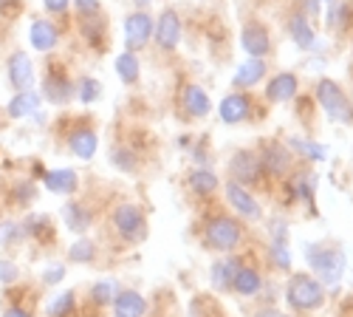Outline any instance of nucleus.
<instances>
[{"label": "nucleus", "instance_id": "1", "mask_svg": "<svg viewBox=\"0 0 353 317\" xmlns=\"http://www.w3.org/2000/svg\"><path fill=\"white\" fill-rule=\"evenodd\" d=\"M40 97L48 105H68L77 97V82H74L71 71L65 68V63H60V60L46 63L43 79H40Z\"/></svg>", "mask_w": 353, "mask_h": 317}, {"label": "nucleus", "instance_id": "2", "mask_svg": "<svg viewBox=\"0 0 353 317\" xmlns=\"http://www.w3.org/2000/svg\"><path fill=\"white\" fill-rule=\"evenodd\" d=\"M110 227L125 244H141L147 238V215L133 201H122L110 213Z\"/></svg>", "mask_w": 353, "mask_h": 317}, {"label": "nucleus", "instance_id": "3", "mask_svg": "<svg viewBox=\"0 0 353 317\" xmlns=\"http://www.w3.org/2000/svg\"><path fill=\"white\" fill-rule=\"evenodd\" d=\"M241 238H243L241 224L229 215H212L207 227H203V244L215 252H232L241 244Z\"/></svg>", "mask_w": 353, "mask_h": 317}, {"label": "nucleus", "instance_id": "4", "mask_svg": "<svg viewBox=\"0 0 353 317\" xmlns=\"http://www.w3.org/2000/svg\"><path fill=\"white\" fill-rule=\"evenodd\" d=\"M285 300L297 311H311L325 303V289L311 275H291L285 286Z\"/></svg>", "mask_w": 353, "mask_h": 317}, {"label": "nucleus", "instance_id": "5", "mask_svg": "<svg viewBox=\"0 0 353 317\" xmlns=\"http://www.w3.org/2000/svg\"><path fill=\"white\" fill-rule=\"evenodd\" d=\"M316 99H319L322 108H325L331 122H353V105H350V99L345 97V91L334 79H319Z\"/></svg>", "mask_w": 353, "mask_h": 317}, {"label": "nucleus", "instance_id": "6", "mask_svg": "<svg viewBox=\"0 0 353 317\" xmlns=\"http://www.w3.org/2000/svg\"><path fill=\"white\" fill-rule=\"evenodd\" d=\"M40 190L34 179H14V182H0V207L6 210H32Z\"/></svg>", "mask_w": 353, "mask_h": 317}, {"label": "nucleus", "instance_id": "7", "mask_svg": "<svg viewBox=\"0 0 353 317\" xmlns=\"http://www.w3.org/2000/svg\"><path fill=\"white\" fill-rule=\"evenodd\" d=\"M34 63L23 48H14L9 57H6V79L12 85V91H32L34 85Z\"/></svg>", "mask_w": 353, "mask_h": 317}, {"label": "nucleus", "instance_id": "8", "mask_svg": "<svg viewBox=\"0 0 353 317\" xmlns=\"http://www.w3.org/2000/svg\"><path fill=\"white\" fill-rule=\"evenodd\" d=\"M23 229V241L37 244V247H51L57 241V229H54V218L48 213H26L20 221Z\"/></svg>", "mask_w": 353, "mask_h": 317}, {"label": "nucleus", "instance_id": "9", "mask_svg": "<svg viewBox=\"0 0 353 317\" xmlns=\"http://www.w3.org/2000/svg\"><path fill=\"white\" fill-rule=\"evenodd\" d=\"M65 142H68V151L82 162H91L97 156V148H99L97 131L88 125V119H79L77 125H71L65 133Z\"/></svg>", "mask_w": 353, "mask_h": 317}, {"label": "nucleus", "instance_id": "10", "mask_svg": "<svg viewBox=\"0 0 353 317\" xmlns=\"http://www.w3.org/2000/svg\"><path fill=\"white\" fill-rule=\"evenodd\" d=\"M308 261L314 267V272H319V278L325 283H336L345 272V255L339 249H325V247H314L308 252Z\"/></svg>", "mask_w": 353, "mask_h": 317}, {"label": "nucleus", "instance_id": "11", "mask_svg": "<svg viewBox=\"0 0 353 317\" xmlns=\"http://www.w3.org/2000/svg\"><path fill=\"white\" fill-rule=\"evenodd\" d=\"M229 173H232V182H238L241 187L246 184H260L263 182V164H260V156L252 153V151H238L229 162Z\"/></svg>", "mask_w": 353, "mask_h": 317}, {"label": "nucleus", "instance_id": "12", "mask_svg": "<svg viewBox=\"0 0 353 317\" xmlns=\"http://www.w3.org/2000/svg\"><path fill=\"white\" fill-rule=\"evenodd\" d=\"M153 26H156V20L147 15V12L128 15V20H125V46H128V51L136 54V51H141L147 43H150Z\"/></svg>", "mask_w": 353, "mask_h": 317}, {"label": "nucleus", "instance_id": "13", "mask_svg": "<svg viewBox=\"0 0 353 317\" xmlns=\"http://www.w3.org/2000/svg\"><path fill=\"white\" fill-rule=\"evenodd\" d=\"M153 40L161 51H172L181 40V17L175 9H164L153 26Z\"/></svg>", "mask_w": 353, "mask_h": 317}, {"label": "nucleus", "instance_id": "14", "mask_svg": "<svg viewBox=\"0 0 353 317\" xmlns=\"http://www.w3.org/2000/svg\"><path fill=\"white\" fill-rule=\"evenodd\" d=\"M32 298V289L28 286H6L3 289V306H0V317H34L32 303H26Z\"/></svg>", "mask_w": 353, "mask_h": 317}, {"label": "nucleus", "instance_id": "15", "mask_svg": "<svg viewBox=\"0 0 353 317\" xmlns=\"http://www.w3.org/2000/svg\"><path fill=\"white\" fill-rule=\"evenodd\" d=\"M28 43L43 54H51L57 46H60V28H57L54 20L37 17V20H32V26H28Z\"/></svg>", "mask_w": 353, "mask_h": 317}, {"label": "nucleus", "instance_id": "16", "mask_svg": "<svg viewBox=\"0 0 353 317\" xmlns=\"http://www.w3.org/2000/svg\"><path fill=\"white\" fill-rule=\"evenodd\" d=\"M43 187L54 195H74L79 190V176H77V170L71 167H54V170H46L43 176H40Z\"/></svg>", "mask_w": 353, "mask_h": 317}, {"label": "nucleus", "instance_id": "17", "mask_svg": "<svg viewBox=\"0 0 353 317\" xmlns=\"http://www.w3.org/2000/svg\"><path fill=\"white\" fill-rule=\"evenodd\" d=\"M241 46H243L252 57L263 60V57L272 51V37H269V32H266V26H260V23H249V26H243V32H241Z\"/></svg>", "mask_w": 353, "mask_h": 317}, {"label": "nucleus", "instance_id": "18", "mask_svg": "<svg viewBox=\"0 0 353 317\" xmlns=\"http://www.w3.org/2000/svg\"><path fill=\"white\" fill-rule=\"evenodd\" d=\"M43 105V97L37 91H17L9 102H6V119H28L34 117V113L40 111Z\"/></svg>", "mask_w": 353, "mask_h": 317}, {"label": "nucleus", "instance_id": "19", "mask_svg": "<svg viewBox=\"0 0 353 317\" xmlns=\"http://www.w3.org/2000/svg\"><path fill=\"white\" fill-rule=\"evenodd\" d=\"M63 221H65V227L71 229V233L82 236V233H88V229H91L94 213H91V207H88L85 201L71 198V201H65V207H63Z\"/></svg>", "mask_w": 353, "mask_h": 317}, {"label": "nucleus", "instance_id": "20", "mask_svg": "<svg viewBox=\"0 0 353 317\" xmlns=\"http://www.w3.org/2000/svg\"><path fill=\"white\" fill-rule=\"evenodd\" d=\"M226 201L234 207V213H241L246 218H260V204L254 201V195L241 187L238 182H226Z\"/></svg>", "mask_w": 353, "mask_h": 317}, {"label": "nucleus", "instance_id": "21", "mask_svg": "<svg viewBox=\"0 0 353 317\" xmlns=\"http://www.w3.org/2000/svg\"><path fill=\"white\" fill-rule=\"evenodd\" d=\"M110 306H113V317H144L147 314V300L136 289H119Z\"/></svg>", "mask_w": 353, "mask_h": 317}, {"label": "nucleus", "instance_id": "22", "mask_svg": "<svg viewBox=\"0 0 353 317\" xmlns=\"http://www.w3.org/2000/svg\"><path fill=\"white\" fill-rule=\"evenodd\" d=\"M181 108H184L187 117L201 119V117H207V113L212 111V102H210L207 91H203L201 85H184L181 88Z\"/></svg>", "mask_w": 353, "mask_h": 317}, {"label": "nucleus", "instance_id": "23", "mask_svg": "<svg viewBox=\"0 0 353 317\" xmlns=\"http://www.w3.org/2000/svg\"><path fill=\"white\" fill-rule=\"evenodd\" d=\"M260 164H263V173H269V176L277 179L288 170L291 156H288V151L280 145V142H269V145L263 148V153H260Z\"/></svg>", "mask_w": 353, "mask_h": 317}, {"label": "nucleus", "instance_id": "24", "mask_svg": "<svg viewBox=\"0 0 353 317\" xmlns=\"http://www.w3.org/2000/svg\"><path fill=\"white\" fill-rule=\"evenodd\" d=\"M218 113H221V119L226 125H238L252 113V99L246 94H229V97H223Z\"/></svg>", "mask_w": 353, "mask_h": 317}, {"label": "nucleus", "instance_id": "25", "mask_svg": "<svg viewBox=\"0 0 353 317\" xmlns=\"http://www.w3.org/2000/svg\"><path fill=\"white\" fill-rule=\"evenodd\" d=\"M79 35H82V40L91 46V48L102 51V48H105V40H108V26H105L102 15H97V17H82V20H79Z\"/></svg>", "mask_w": 353, "mask_h": 317}, {"label": "nucleus", "instance_id": "26", "mask_svg": "<svg viewBox=\"0 0 353 317\" xmlns=\"http://www.w3.org/2000/svg\"><path fill=\"white\" fill-rule=\"evenodd\" d=\"M297 88H300V85H297V77L288 74V71H283V74H277V77L269 82L266 97H269L272 102H288V99H294Z\"/></svg>", "mask_w": 353, "mask_h": 317}, {"label": "nucleus", "instance_id": "27", "mask_svg": "<svg viewBox=\"0 0 353 317\" xmlns=\"http://www.w3.org/2000/svg\"><path fill=\"white\" fill-rule=\"evenodd\" d=\"M260 283L263 280H260V272L254 267H241L232 278V289L238 295H243V298H252V295L260 292Z\"/></svg>", "mask_w": 353, "mask_h": 317}, {"label": "nucleus", "instance_id": "28", "mask_svg": "<svg viewBox=\"0 0 353 317\" xmlns=\"http://www.w3.org/2000/svg\"><path fill=\"white\" fill-rule=\"evenodd\" d=\"M187 187H190L195 195L207 198V195H212V193L218 190V176H215L212 170H207V167H198V170H192L190 176H187Z\"/></svg>", "mask_w": 353, "mask_h": 317}, {"label": "nucleus", "instance_id": "29", "mask_svg": "<svg viewBox=\"0 0 353 317\" xmlns=\"http://www.w3.org/2000/svg\"><path fill=\"white\" fill-rule=\"evenodd\" d=\"M139 151L133 145H125V142H119V145H113L110 148V164L116 170H122V173H136L139 170Z\"/></svg>", "mask_w": 353, "mask_h": 317}, {"label": "nucleus", "instance_id": "30", "mask_svg": "<svg viewBox=\"0 0 353 317\" xmlns=\"http://www.w3.org/2000/svg\"><path fill=\"white\" fill-rule=\"evenodd\" d=\"M263 74H266V63L257 60V57H252L249 63H243L238 71H234L232 85L234 88H249V85H257V79H263Z\"/></svg>", "mask_w": 353, "mask_h": 317}, {"label": "nucleus", "instance_id": "31", "mask_svg": "<svg viewBox=\"0 0 353 317\" xmlns=\"http://www.w3.org/2000/svg\"><path fill=\"white\" fill-rule=\"evenodd\" d=\"M46 317H77V292L65 289L60 295H54L46 306Z\"/></svg>", "mask_w": 353, "mask_h": 317}, {"label": "nucleus", "instance_id": "32", "mask_svg": "<svg viewBox=\"0 0 353 317\" xmlns=\"http://www.w3.org/2000/svg\"><path fill=\"white\" fill-rule=\"evenodd\" d=\"M288 32H291V40L297 43L300 48H314V43H316L314 28H311V23H308L303 15H294V17L288 20Z\"/></svg>", "mask_w": 353, "mask_h": 317}, {"label": "nucleus", "instance_id": "33", "mask_svg": "<svg viewBox=\"0 0 353 317\" xmlns=\"http://www.w3.org/2000/svg\"><path fill=\"white\" fill-rule=\"evenodd\" d=\"M113 66H116V74H119V79H122L125 85H136V82H139V74H141L139 68H141V66H139V57H136L133 51H122L119 57H116Z\"/></svg>", "mask_w": 353, "mask_h": 317}, {"label": "nucleus", "instance_id": "34", "mask_svg": "<svg viewBox=\"0 0 353 317\" xmlns=\"http://www.w3.org/2000/svg\"><path fill=\"white\" fill-rule=\"evenodd\" d=\"M20 244H26V241H23L20 221H12V218L0 221V249H3V252H12V249H17Z\"/></svg>", "mask_w": 353, "mask_h": 317}, {"label": "nucleus", "instance_id": "35", "mask_svg": "<svg viewBox=\"0 0 353 317\" xmlns=\"http://www.w3.org/2000/svg\"><path fill=\"white\" fill-rule=\"evenodd\" d=\"M243 264L234 258V261H221V264H215L212 267V286L215 289H232V278H234V272H238Z\"/></svg>", "mask_w": 353, "mask_h": 317}, {"label": "nucleus", "instance_id": "36", "mask_svg": "<svg viewBox=\"0 0 353 317\" xmlns=\"http://www.w3.org/2000/svg\"><path fill=\"white\" fill-rule=\"evenodd\" d=\"M68 261L71 264H94L97 261V244L91 238H79L68 247Z\"/></svg>", "mask_w": 353, "mask_h": 317}, {"label": "nucleus", "instance_id": "37", "mask_svg": "<svg viewBox=\"0 0 353 317\" xmlns=\"http://www.w3.org/2000/svg\"><path fill=\"white\" fill-rule=\"evenodd\" d=\"M314 176H303V173H297V176H294L291 182H288V187H291V195L297 198V201H305V204H311L314 201Z\"/></svg>", "mask_w": 353, "mask_h": 317}, {"label": "nucleus", "instance_id": "38", "mask_svg": "<svg viewBox=\"0 0 353 317\" xmlns=\"http://www.w3.org/2000/svg\"><path fill=\"white\" fill-rule=\"evenodd\" d=\"M116 292H119V286H116V280H97L94 286H91V303L94 306H110L113 303V298H116Z\"/></svg>", "mask_w": 353, "mask_h": 317}, {"label": "nucleus", "instance_id": "39", "mask_svg": "<svg viewBox=\"0 0 353 317\" xmlns=\"http://www.w3.org/2000/svg\"><path fill=\"white\" fill-rule=\"evenodd\" d=\"M77 97H79V102H85V105L97 102V99L102 97V82L94 79V77H82V79L77 82Z\"/></svg>", "mask_w": 353, "mask_h": 317}, {"label": "nucleus", "instance_id": "40", "mask_svg": "<svg viewBox=\"0 0 353 317\" xmlns=\"http://www.w3.org/2000/svg\"><path fill=\"white\" fill-rule=\"evenodd\" d=\"M291 148L297 151L303 159H311V162H322V159L328 156V151L322 148V145H316V142H308V139H297V136L291 139Z\"/></svg>", "mask_w": 353, "mask_h": 317}, {"label": "nucleus", "instance_id": "41", "mask_svg": "<svg viewBox=\"0 0 353 317\" xmlns=\"http://www.w3.org/2000/svg\"><path fill=\"white\" fill-rule=\"evenodd\" d=\"M20 267H17V261L14 258H0V286H14V283H20Z\"/></svg>", "mask_w": 353, "mask_h": 317}, {"label": "nucleus", "instance_id": "42", "mask_svg": "<svg viewBox=\"0 0 353 317\" xmlns=\"http://www.w3.org/2000/svg\"><path fill=\"white\" fill-rule=\"evenodd\" d=\"M74 9H77V17H97L102 15V0H71Z\"/></svg>", "mask_w": 353, "mask_h": 317}, {"label": "nucleus", "instance_id": "43", "mask_svg": "<svg viewBox=\"0 0 353 317\" xmlns=\"http://www.w3.org/2000/svg\"><path fill=\"white\" fill-rule=\"evenodd\" d=\"M272 261L280 269H291V255H288V247L285 244H272Z\"/></svg>", "mask_w": 353, "mask_h": 317}, {"label": "nucleus", "instance_id": "44", "mask_svg": "<svg viewBox=\"0 0 353 317\" xmlns=\"http://www.w3.org/2000/svg\"><path fill=\"white\" fill-rule=\"evenodd\" d=\"M23 12V0H0V20H14Z\"/></svg>", "mask_w": 353, "mask_h": 317}, {"label": "nucleus", "instance_id": "45", "mask_svg": "<svg viewBox=\"0 0 353 317\" xmlns=\"http://www.w3.org/2000/svg\"><path fill=\"white\" fill-rule=\"evenodd\" d=\"M43 9L48 15H54V17H63L71 9V0H43Z\"/></svg>", "mask_w": 353, "mask_h": 317}, {"label": "nucleus", "instance_id": "46", "mask_svg": "<svg viewBox=\"0 0 353 317\" xmlns=\"http://www.w3.org/2000/svg\"><path fill=\"white\" fill-rule=\"evenodd\" d=\"M65 278V267L63 264H57V267H48L46 272H43V283L46 286H54V283H60Z\"/></svg>", "mask_w": 353, "mask_h": 317}, {"label": "nucleus", "instance_id": "47", "mask_svg": "<svg viewBox=\"0 0 353 317\" xmlns=\"http://www.w3.org/2000/svg\"><path fill=\"white\" fill-rule=\"evenodd\" d=\"M136 3H139V6H147V3H150V0H136Z\"/></svg>", "mask_w": 353, "mask_h": 317}, {"label": "nucleus", "instance_id": "48", "mask_svg": "<svg viewBox=\"0 0 353 317\" xmlns=\"http://www.w3.org/2000/svg\"><path fill=\"white\" fill-rule=\"evenodd\" d=\"M6 125V113H3V117H0V128H3Z\"/></svg>", "mask_w": 353, "mask_h": 317}, {"label": "nucleus", "instance_id": "49", "mask_svg": "<svg viewBox=\"0 0 353 317\" xmlns=\"http://www.w3.org/2000/svg\"><path fill=\"white\" fill-rule=\"evenodd\" d=\"M272 317H288V314H272Z\"/></svg>", "mask_w": 353, "mask_h": 317}, {"label": "nucleus", "instance_id": "50", "mask_svg": "<svg viewBox=\"0 0 353 317\" xmlns=\"http://www.w3.org/2000/svg\"><path fill=\"white\" fill-rule=\"evenodd\" d=\"M325 3H334V0H325Z\"/></svg>", "mask_w": 353, "mask_h": 317}]
</instances>
